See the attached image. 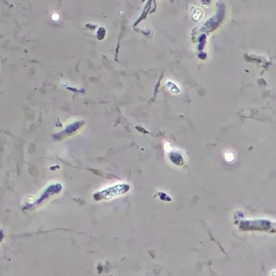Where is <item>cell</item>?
Masks as SVG:
<instances>
[{"label": "cell", "instance_id": "cell-1", "mask_svg": "<svg viewBox=\"0 0 276 276\" xmlns=\"http://www.w3.org/2000/svg\"><path fill=\"white\" fill-rule=\"evenodd\" d=\"M225 159H226L227 161H228V162H232V161H233L234 159H235V154H234L232 152H228L225 153Z\"/></svg>", "mask_w": 276, "mask_h": 276}]
</instances>
